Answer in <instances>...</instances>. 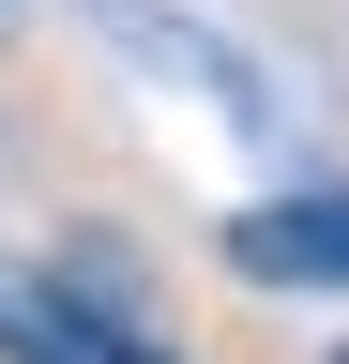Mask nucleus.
<instances>
[{"label": "nucleus", "mask_w": 349, "mask_h": 364, "mask_svg": "<svg viewBox=\"0 0 349 364\" xmlns=\"http://www.w3.org/2000/svg\"><path fill=\"white\" fill-rule=\"evenodd\" d=\"M228 273H243V289H349V182L243 198L228 213Z\"/></svg>", "instance_id": "1"}, {"label": "nucleus", "mask_w": 349, "mask_h": 364, "mask_svg": "<svg viewBox=\"0 0 349 364\" xmlns=\"http://www.w3.org/2000/svg\"><path fill=\"white\" fill-rule=\"evenodd\" d=\"M92 16H107L122 46H137V61H167L183 91H213V107H228V122H258V76H243V46H213V31H183V16H167V0H92Z\"/></svg>", "instance_id": "3"}, {"label": "nucleus", "mask_w": 349, "mask_h": 364, "mask_svg": "<svg viewBox=\"0 0 349 364\" xmlns=\"http://www.w3.org/2000/svg\"><path fill=\"white\" fill-rule=\"evenodd\" d=\"M334 364H349V349H334Z\"/></svg>", "instance_id": "4"}, {"label": "nucleus", "mask_w": 349, "mask_h": 364, "mask_svg": "<svg viewBox=\"0 0 349 364\" xmlns=\"http://www.w3.org/2000/svg\"><path fill=\"white\" fill-rule=\"evenodd\" d=\"M0 364H167L137 318H92L76 289H16L0 273Z\"/></svg>", "instance_id": "2"}]
</instances>
